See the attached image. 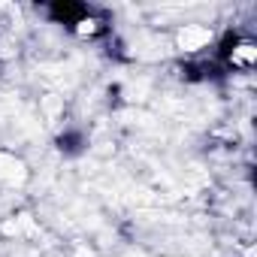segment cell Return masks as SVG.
<instances>
[{
    "label": "cell",
    "instance_id": "1",
    "mask_svg": "<svg viewBox=\"0 0 257 257\" xmlns=\"http://www.w3.org/2000/svg\"><path fill=\"white\" fill-rule=\"evenodd\" d=\"M46 16L55 22V25H64L67 31H79V34H100L106 25L100 22V10L97 7H88V4H52L46 7Z\"/></svg>",
    "mask_w": 257,
    "mask_h": 257
},
{
    "label": "cell",
    "instance_id": "2",
    "mask_svg": "<svg viewBox=\"0 0 257 257\" xmlns=\"http://www.w3.org/2000/svg\"><path fill=\"white\" fill-rule=\"evenodd\" d=\"M55 146H58V152H61V155L73 158V155L85 152L88 140H85V134H82V131H64V134H61V137L55 140Z\"/></svg>",
    "mask_w": 257,
    "mask_h": 257
}]
</instances>
